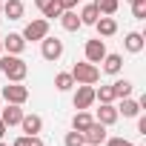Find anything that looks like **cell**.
<instances>
[{
	"mask_svg": "<svg viewBox=\"0 0 146 146\" xmlns=\"http://www.w3.org/2000/svg\"><path fill=\"white\" fill-rule=\"evenodd\" d=\"M0 72L9 83H23L29 75V63L20 54H0Z\"/></svg>",
	"mask_w": 146,
	"mask_h": 146,
	"instance_id": "obj_1",
	"label": "cell"
},
{
	"mask_svg": "<svg viewBox=\"0 0 146 146\" xmlns=\"http://www.w3.org/2000/svg\"><path fill=\"white\" fill-rule=\"evenodd\" d=\"M72 78H75V83H86V86H95L100 80V69L98 63H89V60H80L72 66Z\"/></svg>",
	"mask_w": 146,
	"mask_h": 146,
	"instance_id": "obj_2",
	"label": "cell"
},
{
	"mask_svg": "<svg viewBox=\"0 0 146 146\" xmlns=\"http://www.w3.org/2000/svg\"><path fill=\"white\" fill-rule=\"evenodd\" d=\"M63 40L60 37H52V35H46L43 40H40V54H43V60H49V63H57L60 57H63Z\"/></svg>",
	"mask_w": 146,
	"mask_h": 146,
	"instance_id": "obj_3",
	"label": "cell"
},
{
	"mask_svg": "<svg viewBox=\"0 0 146 146\" xmlns=\"http://www.w3.org/2000/svg\"><path fill=\"white\" fill-rule=\"evenodd\" d=\"M20 35H23V40H26V43H29V40H37V43H40V40L49 35V20H46V17H37V20L26 23V29H23Z\"/></svg>",
	"mask_w": 146,
	"mask_h": 146,
	"instance_id": "obj_4",
	"label": "cell"
},
{
	"mask_svg": "<svg viewBox=\"0 0 146 146\" xmlns=\"http://www.w3.org/2000/svg\"><path fill=\"white\" fill-rule=\"evenodd\" d=\"M83 54H86V60H89V63H100V60L106 57V40H100V37H92V40H86V46H83Z\"/></svg>",
	"mask_w": 146,
	"mask_h": 146,
	"instance_id": "obj_5",
	"label": "cell"
},
{
	"mask_svg": "<svg viewBox=\"0 0 146 146\" xmlns=\"http://www.w3.org/2000/svg\"><path fill=\"white\" fill-rule=\"evenodd\" d=\"M3 100L23 106V103L29 100V89H26L23 83H9V86H3Z\"/></svg>",
	"mask_w": 146,
	"mask_h": 146,
	"instance_id": "obj_6",
	"label": "cell"
},
{
	"mask_svg": "<svg viewBox=\"0 0 146 146\" xmlns=\"http://www.w3.org/2000/svg\"><path fill=\"white\" fill-rule=\"evenodd\" d=\"M72 103H75V109H89L95 103V86L78 83V92H75V98H72Z\"/></svg>",
	"mask_w": 146,
	"mask_h": 146,
	"instance_id": "obj_7",
	"label": "cell"
},
{
	"mask_svg": "<svg viewBox=\"0 0 146 146\" xmlns=\"http://www.w3.org/2000/svg\"><path fill=\"white\" fill-rule=\"evenodd\" d=\"M0 43H3V52H6V54H23V52H26V40H23L20 32H9Z\"/></svg>",
	"mask_w": 146,
	"mask_h": 146,
	"instance_id": "obj_8",
	"label": "cell"
},
{
	"mask_svg": "<svg viewBox=\"0 0 146 146\" xmlns=\"http://www.w3.org/2000/svg\"><path fill=\"white\" fill-rule=\"evenodd\" d=\"M109 135H106V126L103 123H98V120H92V126L83 132V140L89 143V146H103V140H106Z\"/></svg>",
	"mask_w": 146,
	"mask_h": 146,
	"instance_id": "obj_9",
	"label": "cell"
},
{
	"mask_svg": "<svg viewBox=\"0 0 146 146\" xmlns=\"http://www.w3.org/2000/svg\"><path fill=\"white\" fill-rule=\"evenodd\" d=\"M117 117H120V115H117V106H115V103H100V109L95 112V120L103 123V126H115Z\"/></svg>",
	"mask_w": 146,
	"mask_h": 146,
	"instance_id": "obj_10",
	"label": "cell"
},
{
	"mask_svg": "<svg viewBox=\"0 0 146 146\" xmlns=\"http://www.w3.org/2000/svg\"><path fill=\"white\" fill-rule=\"evenodd\" d=\"M95 29H98V37H112V35H117V20L112 15H100L95 20Z\"/></svg>",
	"mask_w": 146,
	"mask_h": 146,
	"instance_id": "obj_11",
	"label": "cell"
},
{
	"mask_svg": "<svg viewBox=\"0 0 146 146\" xmlns=\"http://www.w3.org/2000/svg\"><path fill=\"white\" fill-rule=\"evenodd\" d=\"M23 106H17V103H6V109H3V115H0V120H3L6 126H20V120H23Z\"/></svg>",
	"mask_w": 146,
	"mask_h": 146,
	"instance_id": "obj_12",
	"label": "cell"
},
{
	"mask_svg": "<svg viewBox=\"0 0 146 146\" xmlns=\"http://www.w3.org/2000/svg\"><path fill=\"white\" fill-rule=\"evenodd\" d=\"M140 112H143L140 100H135L132 95H129V98H120V106H117V115H123V117H137Z\"/></svg>",
	"mask_w": 146,
	"mask_h": 146,
	"instance_id": "obj_13",
	"label": "cell"
},
{
	"mask_svg": "<svg viewBox=\"0 0 146 146\" xmlns=\"http://www.w3.org/2000/svg\"><path fill=\"white\" fill-rule=\"evenodd\" d=\"M20 129H23V135H40L43 132V117L40 115H23V120H20Z\"/></svg>",
	"mask_w": 146,
	"mask_h": 146,
	"instance_id": "obj_14",
	"label": "cell"
},
{
	"mask_svg": "<svg viewBox=\"0 0 146 146\" xmlns=\"http://www.w3.org/2000/svg\"><path fill=\"white\" fill-rule=\"evenodd\" d=\"M57 20H60V26H63L66 32H78V29L83 26V23H80V17H78V9H63Z\"/></svg>",
	"mask_w": 146,
	"mask_h": 146,
	"instance_id": "obj_15",
	"label": "cell"
},
{
	"mask_svg": "<svg viewBox=\"0 0 146 146\" xmlns=\"http://www.w3.org/2000/svg\"><path fill=\"white\" fill-rule=\"evenodd\" d=\"M100 63H103V72H106V75H120V69H123V54L106 52V57H103Z\"/></svg>",
	"mask_w": 146,
	"mask_h": 146,
	"instance_id": "obj_16",
	"label": "cell"
},
{
	"mask_svg": "<svg viewBox=\"0 0 146 146\" xmlns=\"http://www.w3.org/2000/svg\"><path fill=\"white\" fill-rule=\"evenodd\" d=\"M143 46H146V40H143V35H140V32H129V35L123 37V49H126L129 54H140V52H143Z\"/></svg>",
	"mask_w": 146,
	"mask_h": 146,
	"instance_id": "obj_17",
	"label": "cell"
},
{
	"mask_svg": "<svg viewBox=\"0 0 146 146\" xmlns=\"http://www.w3.org/2000/svg\"><path fill=\"white\" fill-rule=\"evenodd\" d=\"M23 12H26L23 0H3V15H6L9 20H20Z\"/></svg>",
	"mask_w": 146,
	"mask_h": 146,
	"instance_id": "obj_18",
	"label": "cell"
},
{
	"mask_svg": "<svg viewBox=\"0 0 146 146\" xmlns=\"http://www.w3.org/2000/svg\"><path fill=\"white\" fill-rule=\"evenodd\" d=\"M92 115H89V109H78L75 112V117H72V129H75V132H86L89 126H92Z\"/></svg>",
	"mask_w": 146,
	"mask_h": 146,
	"instance_id": "obj_19",
	"label": "cell"
},
{
	"mask_svg": "<svg viewBox=\"0 0 146 146\" xmlns=\"http://www.w3.org/2000/svg\"><path fill=\"white\" fill-rule=\"evenodd\" d=\"M78 83H75V78H72V72H57L54 75V89L57 92H72Z\"/></svg>",
	"mask_w": 146,
	"mask_h": 146,
	"instance_id": "obj_20",
	"label": "cell"
},
{
	"mask_svg": "<svg viewBox=\"0 0 146 146\" xmlns=\"http://www.w3.org/2000/svg\"><path fill=\"white\" fill-rule=\"evenodd\" d=\"M78 17H80V23H83V26H95V20L100 17V12H98V6H95V3H86V6L78 12Z\"/></svg>",
	"mask_w": 146,
	"mask_h": 146,
	"instance_id": "obj_21",
	"label": "cell"
},
{
	"mask_svg": "<svg viewBox=\"0 0 146 146\" xmlns=\"http://www.w3.org/2000/svg\"><path fill=\"white\" fill-rule=\"evenodd\" d=\"M132 89H135V83H132V80H126V78H117V80L112 83L115 100H120V98H129V95H132Z\"/></svg>",
	"mask_w": 146,
	"mask_h": 146,
	"instance_id": "obj_22",
	"label": "cell"
},
{
	"mask_svg": "<svg viewBox=\"0 0 146 146\" xmlns=\"http://www.w3.org/2000/svg\"><path fill=\"white\" fill-rule=\"evenodd\" d=\"M92 3L98 6L100 15H115V12L120 9V0H92Z\"/></svg>",
	"mask_w": 146,
	"mask_h": 146,
	"instance_id": "obj_23",
	"label": "cell"
},
{
	"mask_svg": "<svg viewBox=\"0 0 146 146\" xmlns=\"http://www.w3.org/2000/svg\"><path fill=\"white\" fill-rule=\"evenodd\" d=\"M60 12H63V9H60V3H57V0H49V3L40 9V15H43L46 20H57V17H60Z\"/></svg>",
	"mask_w": 146,
	"mask_h": 146,
	"instance_id": "obj_24",
	"label": "cell"
},
{
	"mask_svg": "<svg viewBox=\"0 0 146 146\" xmlns=\"http://www.w3.org/2000/svg\"><path fill=\"white\" fill-rule=\"evenodd\" d=\"M95 100H98V103H115L112 83H109V86H100V89H95Z\"/></svg>",
	"mask_w": 146,
	"mask_h": 146,
	"instance_id": "obj_25",
	"label": "cell"
},
{
	"mask_svg": "<svg viewBox=\"0 0 146 146\" xmlns=\"http://www.w3.org/2000/svg\"><path fill=\"white\" fill-rule=\"evenodd\" d=\"M12 146H46V143L40 140V135H20V137H15Z\"/></svg>",
	"mask_w": 146,
	"mask_h": 146,
	"instance_id": "obj_26",
	"label": "cell"
},
{
	"mask_svg": "<svg viewBox=\"0 0 146 146\" xmlns=\"http://www.w3.org/2000/svg\"><path fill=\"white\" fill-rule=\"evenodd\" d=\"M86 140H83V132H66V137H63V146H83Z\"/></svg>",
	"mask_w": 146,
	"mask_h": 146,
	"instance_id": "obj_27",
	"label": "cell"
},
{
	"mask_svg": "<svg viewBox=\"0 0 146 146\" xmlns=\"http://www.w3.org/2000/svg\"><path fill=\"white\" fill-rule=\"evenodd\" d=\"M129 6H132V17L135 20H146V0H135Z\"/></svg>",
	"mask_w": 146,
	"mask_h": 146,
	"instance_id": "obj_28",
	"label": "cell"
},
{
	"mask_svg": "<svg viewBox=\"0 0 146 146\" xmlns=\"http://www.w3.org/2000/svg\"><path fill=\"white\" fill-rule=\"evenodd\" d=\"M103 146H132V140H126V137L115 135V137H106V140H103Z\"/></svg>",
	"mask_w": 146,
	"mask_h": 146,
	"instance_id": "obj_29",
	"label": "cell"
},
{
	"mask_svg": "<svg viewBox=\"0 0 146 146\" xmlns=\"http://www.w3.org/2000/svg\"><path fill=\"white\" fill-rule=\"evenodd\" d=\"M57 3H60V9H78L80 0H57Z\"/></svg>",
	"mask_w": 146,
	"mask_h": 146,
	"instance_id": "obj_30",
	"label": "cell"
},
{
	"mask_svg": "<svg viewBox=\"0 0 146 146\" xmlns=\"http://www.w3.org/2000/svg\"><path fill=\"white\" fill-rule=\"evenodd\" d=\"M137 132L146 135V117H143V115H137Z\"/></svg>",
	"mask_w": 146,
	"mask_h": 146,
	"instance_id": "obj_31",
	"label": "cell"
},
{
	"mask_svg": "<svg viewBox=\"0 0 146 146\" xmlns=\"http://www.w3.org/2000/svg\"><path fill=\"white\" fill-rule=\"evenodd\" d=\"M6 132H9V126H6L3 120H0V140H3V135H6Z\"/></svg>",
	"mask_w": 146,
	"mask_h": 146,
	"instance_id": "obj_32",
	"label": "cell"
},
{
	"mask_svg": "<svg viewBox=\"0 0 146 146\" xmlns=\"http://www.w3.org/2000/svg\"><path fill=\"white\" fill-rule=\"evenodd\" d=\"M46 3H49V0H35V6H37V9H43Z\"/></svg>",
	"mask_w": 146,
	"mask_h": 146,
	"instance_id": "obj_33",
	"label": "cell"
},
{
	"mask_svg": "<svg viewBox=\"0 0 146 146\" xmlns=\"http://www.w3.org/2000/svg\"><path fill=\"white\" fill-rule=\"evenodd\" d=\"M0 15H3V0H0Z\"/></svg>",
	"mask_w": 146,
	"mask_h": 146,
	"instance_id": "obj_34",
	"label": "cell"
},
{
	"mask_svg": "<svg viewBox=\"0 0 146 146\" xmlns=\"http://www.w3.org/2000/svg\"><path fill=\"white\" fill-rule=\"evenodd\" d=\"M0 54H3V43H0Z\"/></svg>",
	"mask_w": 146,
	"mask_h": 146,
	"instance_id": "obj_35",
	"label": "cell"
},
{
	"mask_svg": "<svg viewBox=\"0 0 146 146\" xmlns=\"http://www.w3.org/2000/svg\"><path fill=\"white\" fill-rule=\"evenodd\" d=\"M0 146H9V143H3V140H0Z\"/></svg>",
	"mask_w": 146,
	"mask_h": 146,
	"instance_id": "obj_36",
	"label": "cell"
},
{
	"mask_svg": "<svg viewBox=\"0 0 146 146\" xmlns=\"http://www.w3.org/2000/svg\"><path fill=\"white\" fill-rule=\"evenodd\" d=\"M126 3H135V0H126Z\"/></svg>",
	"mask_w": 146,
	"mask_h": 146,
	"instance_id": "obj_37",
	"label": "cell"
},
{
	"mask_svg": "<svg viewBox=\"0 0 146 146\" xmlns=\"http://www.w3.org/2000/svg\"><path fill=\"white\" fill-rule=\"evenodd\" d=\"M83 146H89V143H83Z\"/></svg>",
	"mask_w": 146,
	"mask_h": 146,
	"instance_id": "obj_38",
	"label": "cell"
},
{
	"mask_svg": "<svg viewBox=\"0 0 146 146\" xmlns=\"http://www.w3.org/2000/svg\"><path fill=\"white\" fill-rule=\"evenodd\" d=\"M132 146H135V143H132Z\"/></svg>",
	"mask_w": 146,
	"mask_h": 146,
	"instance_id": "obj_39",
	"label": "cell"
}]
</instances>
